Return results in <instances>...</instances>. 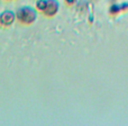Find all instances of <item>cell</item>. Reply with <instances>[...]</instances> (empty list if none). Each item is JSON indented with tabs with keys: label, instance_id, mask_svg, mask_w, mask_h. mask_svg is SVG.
<instances>
[{
	"label": "cell",
	"instance_id": "cell-1",
	"mask_svg": "<svg viewBox=\"0 0 128 126\" xmlns=\"http://www.w3.org/2000/svg\"><path fill=\"white\" fill-rule=\"evenodd\" d=\"M36 17H37V14L35 9H33L32 7H22L17 11V18L26 25L33 24L36 20Z\"/></svg>",
	"mask_w": 128,
	"mask_h": 126
},
{
	"label": "cell",
	"instance_id": "cell-2",
	"mask_svg": "<svg viewBox=\"0 0 128 126\" xmlns=\"http://www.w3.org/2000/svg\"><path fill=\"white\" fill-rule=\"evenodd\" d=\"M15 19H16V15L11 10H4L0 15V24L2 26H10L15 22Z\"/></svg>",
	"mask_w": 128,
	"mask_h": 126
},
{
	"label": "cell",
	"instance_id": "cell-3",
	"mask_svg": "<svg viewBox=\"0 0 128 126\" xmlns=\"http://www.w3.org/2000/svg\"><path fill=\"white\" fill-rule=\"evenodd\" d=\"M58 10V2L56 0H47V5L46 8L44 10V14L48 17L54 16Z\"/></svg>",
	"mask_w": 128,
	"mask_h": 126
},
{
	"label": "cell",
	"instance_id": "cell-4",
	"mask_svg": "<svg viewBox=\"0 0 128 126\" xmlns=\"http://www.w3.org/2000/svg\"><path fill=\"white\" fill-rule=\"evenodd\" d=\"M46 5H47V0H38L36 2V8L40 11H44L45 8H46Z\"/></svg>",
	"mask_w": 128,
	"mask_h": 126
},
{
	"label": "cell",
	"instance_id": "cell-5",
	"mask_svg": "<svg viewBox=\"0 0 128 126\" xmlns=\"http://www.w3.org/2000/svg\"><path fill=\"white\" fill-rule=\"evenodd\" d=\"M118 10H119V9H118V7L114 6V7H112V8H111L110 13H111V14H116V13H117V11H118Z\"/></svg>",
	"mask_w": 128,
	"mask_h": 126
},
{
	"label": "cell",
	"instance_id": "cell-6",
	"mask_svg": "<svg viewBox=\"0 0 128 126\" xmlns=\"http://www.w3.org/2000/svg\"><path fill=\"white\" fill-rule=\"evenodd\" d=\"M75 1H76V0H65V2L68 5H70V6H71V5H74Z\"/></svg>",
	"mask_w": 128,
	"mask_h": 126
}]
</instances>
